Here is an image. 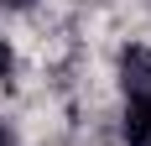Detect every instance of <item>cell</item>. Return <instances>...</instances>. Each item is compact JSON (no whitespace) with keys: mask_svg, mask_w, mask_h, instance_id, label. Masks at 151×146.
Instances as JSON below:
<instances>
[{"mask_svg":"<svg viewBox=\"0 0 151 146\" xmlns=\"http://www.w3.org/2000/svg\"><path fill=\"white\" fill-rule=\"evenodd\" d=\"M120 136H125V146H151V94H125Z\"/></svg>","mask_w":151,"mask_h":146,"instance_id":"cell-1","label":"cell"},{"mask_svg":"<svg viewBox=\"0 0 151 146\" xmlns=\"http://www.w3.org/2000/svg\"><path fill=\"white\" fill-rule=\"evenodd\" d=\"M120 84H125V94H151V47L146 42L120 52Z\"/></svg>","mask_w":151,"mask_h":146,"instance_id":"cell-2","label":"cell"},{"mask_svg":"<svg viewBox=\"0 0 151 146\" xmlns=\"http://www.w3.org/2000/svg\"><path fill=\"white\" fill-rule=\"evenodd\" d=\"M11 68H16V52H11V42L0 37V78H11Z\"/></svg>","mask_w":151,"mask_h":146,"instance_id":"cell-3","label":"cell"},{"mask_svg":"<svg viewBox=\"0 0 151 146\" xmlns=\"http://www.w3.org/2000/svg\"><path fill=\"white\" fill-rule=\"evenodd\" d=\"M0 5H5V11H31L37 0H0Z\"/></svg>","mask_w":151,"mask_h":146,"instance_id":"cell-4","label":"cell"},{"mask_svg":"<svg viewBox=\"0 0 151 146\" xmlns=\"http://www.w3.org/2000/svg\"><path fill=\"white\" fill-rule=\"evenodd\" d=\"M0 146H16V131L5 125V120H0Z\"/></svg>","mask_w":151,"mask_h":146,"instance_id":"cell-5","label":"cell"}]
</instances>
